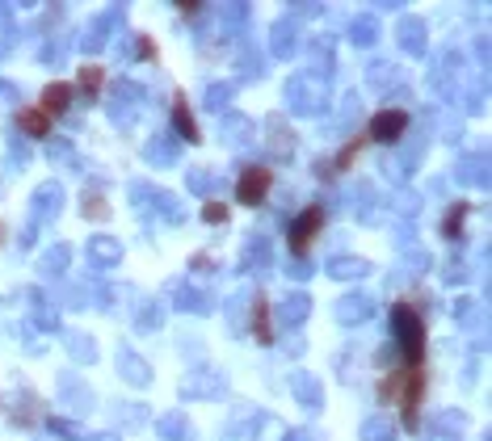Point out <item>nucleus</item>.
Listing matches in <instances>:
<instances>
[{
	"instance_id": "obj_14",
	"label": "nucleus",
	"mask_w": 492,
	"mask_h": 441,
	"mask_svg": "<svg viewBox=\"0 0 492 441\" xmlns=\"http://www.w3.org/2000/svg\"><path fill=\"white\" fill-rule=\"evenodd\" d=\"M169 295H173V307H177V311H198V315H207L210 307H215L207 290H194L186 278H173V282H169Z\"/></svg>"
},
{
	"instance_id": "obj_48",
	"label": "nucleus",
	"mask_w": 492,
	"mask_h": 441,
	"mask_svg": "<svg viewBox=\"0 0 492 441\" xmlns=\"http://www.w3.org/2000/svg\"><path fill=\"white\" fill-rule=\"evenodd\" d=\"M286 273H290L295 282H307V278H312L316 269L307 265V256H290V265H286Z\"/></svg>"
},
{
	"instance_id": "obj_29",
	"label": "nucleus",
	"mask_w": 492,
	"mask_h": 441,
	"mask_svg": "<svg viewBox=\"0 0 492 441\" xmlns=\"http://www.w3.org/2000/svg\"><path fill=\"white\" fill-rule=\"evenodd\" d=\"M173 130H177V143H198V139H202L186 97H173Z\"/></svg>"
},
{
	"instance_id": "obj_3",
	"label": "nucleus",
	"mask_w": 492,
	"mask_h": 441,
	"mask_svg": "<svg viewBox=\"0 0 492 441\" xmlns=\"http://www.w3.org/2000/svg\"><path fill=\"white\" fill-rule=\"evenodd\" d=\"M425 395V370L421 366H400L379 382V399L383 404H400L404 408V425L417 429V404Z\"/></svg>"
},
{
	"instance_id": "obj_4",
	"label": "nucleus",
	"mask_w": 492,
	"mask_h": 441,
	"mask_svg": "<svg viewBox=\"0 0 492 441\" xmlns=\"http://www.w3.org/2000/svg\"><path fill=\"white\" fill-rule=\"evenodd\" d=\"M139 106H143V84H135V80H114L110 97H106V114H110L114 122L131 126L139 118Z\"/></svg>"
},
{
	"instance_id": "obj_31",
	"label": "nucleus",
	"mask_w": 492,
	"mask_h": 441,
	"mask_svg": "<svg viewBox=\"0 0 492 441\" xmlns=\"http://www.w3.org/2000/svg\"><path fill=\"white\" fill-rule=\"evenodd\" d=\"M249 332H253L261 345H274V328H270V307L266 299H249Z\"/></svg>"
},
{
	"instance_id": "obj_55",
	"label": "nucleus",
	"mask_w": 492,
	"mask_h": 441,
	"mask_svg": "<svg viewBox=\"0 0 492 441\" xmlns=\"http://www.w3.org/2000/svg\"><path fill=\"white\" fill-rule=\"evenodd\" d=\"M442 278H446V282H463V278H467V273H463V261H459V256H450V261H446Z\"/></svg>"
},
{
	"instance_id": "obj_41",
	"label": "nucleus",
	"mask_w": 492,
	"mask_h": 441,
	"mask_svg": "<svg viewBox=\"0 0 492 441\" xmlns=\"http://www.w3.org/2000/svg\"><path fill=\"white\" fill-rule=\"evenodd\" d=\"M232 97H236V84H227V80H215V84L207 89V97H202V106H207V110H215V114H223Z\"/></svg>"
},
{
	"instance_id": "obj_22",
	"label": "nucleus",
	"mask_w": 492,
	"mask_h": 441,
	"mask_svg": "<svg viewBox=\"0 0 492 441\" xmlns=\"http://www.w3.org/2000/svg\"><path fill=\"white\" fill-rule=\"evenodd\" d=\"M290 391H295V399H299L307 412H320V408H324V387H320V378H316V374L299 370V374L290 378Z\"/></svg>"
},
{
	"instance_id": "obj_35",
	"label": "nucleus",
	"mask_w": 492,
	"mask_h": 441,
	"mask_svg": "<svg viewBox=\"0 0 492 441\" xmlns=\"http://www.w3.org/2000/svg\"><path fill=\"white\" fill-rule=\"evenodd\" d=\"M433 433L442 441H467L463 433H467V416L463 412H438L433 416Z\"/></svg>"
},
{
	"instance_id": "obj_20",
	"label": "nucleus",
	"mask_w": 492,
	"mask_h": 441,
	"mask_svg": "<svg viewBox=\"0 0 492 441\" xmlns=\"http://www.w3.org/2000/svg\"><path fill=\"white\" fill-rule=\"evenodd\" d=\"M60 395H64V404L72 412H89L97 404L93 391H89V382L80 374H60Z\"/></svg>"
},
{
	"instance_id": "obj_45",
	"label": "nucleus",
	"mask_w": 492,
	"mask_h": 441,
	"mask_svg": "<svg viewBox=\"0 0 492 441\" xmlns=\"http://www.w3.org/2000/svg\"><path fill=\"white\" fill-rule=\"evenodd\" d=\"M190 189L198 193V198H215V193L223 189V181H219V177H210L207 169H194V173H190Z\"/></svg>"
},
{
	"instance_id": "obj_27",
	"label": "nucleus",
	"mask_w": 492,
	"mask_h": 441,
	"mask_svg": "<svg viewBox=\"0 0 492 441\" xmlns=\"http://www.w3.org/2000/svg\"><path fill=\"white\" fill-rule=\"evenodd\" d=\"M455 181L459 185H488V156L484 152H476V156H463L459 169H455Z\"/></svg>"
},
{
	"instance_id": "obj_37",
	"label": "nucleus",
	"mask_w": 492,
	"mask_h": 441,
	"mask_svg": "<svg viewBox=\"0 0 492 441\" xmlns=\"http://www.w3.org/2000/svg\"><path fill=\"white\" fill-rule=\"evenodd\" d=\"M80 215L89 223H106L110 219V202L101 198V189H84V198H80Z\"/></svg>"
},
{
	"instance_id": "obj_11",
	"label": "nucleus",
	"mask_w": 492,
	"mask_h": 441,
	"mask_svg": "<svg viewBox=\"0 0 492 441\" xmlns=\"http://www.w3.org/2000/svg\"><path fill=\"white\" fill-rule=\"evenodd\" d=\"M30 215L34 223H55L64 215V185L60 181H43L30 198Z\"/></svg>"
},
{
	"instance_id": "obj_60",
	"label": "nucleus",
	"mask_w": 492,
	"mask_h": 441,
	"mask_svg": "<svg viewBox=\"0 0 492 441\" xmlns=\"http://www.w3.org/2000/svg\"><path fill=\"white\" fill-rule=\"evenodd\" d=\"M303 349H307L303 345V336H286V353H290V358H299Z\"/></svg>"
},
{
	"instance_id": "obj_47",
	"label": "nucleus",
	"mask_w": 492,
	"mask_h": 441,
	"mask_svg": "<svg viewBox=\"0 0 492 441\" xmlns=\"http://www.w3.org/2000/svg\"><path fill=\"white\" fill-rule=\"evenodd\" d=\"M387 80H396V63L387 59H375L370 67H366V84H375V89H383Z\"/></svg>"
},
{
	"instance_id": "obj_6",
	"label": "nucleus",
	"mask_w": 492,
	"mask_h": 441,
	"mask_svg": "<svg viewBox=\"0 0 492 441\" xmlns=\"http://www.w3.org/2000/svg\"><path fill=\"white\" fill-rule=\"evenodd\" d=\"M320 227H324V206H320V202L316 206H303L299 215L286 223V240H290V252H295V256H303V252H307V244L316 240Z\"/></svg>"
},
{
	"instance_id": "obj_26",
	"label": "nucleus",
	"mask_w": 492,
	"mask_h": 441,
	"mask_svg": "<svg viewBox=\"0 0 492 441\" xmlns=\"http://www.w3.org/2000/svg\"><path fill=\"white\" fill-rule=\"evenodd\" d=\"M307 315H312V295H303V290H295V295H286L278 303V319H282L286 328H299Z\"/></svg>"
},
{
	"instance_id": "obj_34",
	"label": "nucleus",
	"mask_w": 492,
	"mask_h": 441,
	"mask_svg": "<svg viewBox=\"0 0 492 441\" xmlns=\"http://www.w3.org/2000/svg\"><path fill=\"white\" fill-rule=\"evenodd\" d=\"M30 311L43 332H60V311H55V303H51L43 290H30Z\"/></svg>"
},
{
	"instance_id": "obj_10",
	"label": "nucleus",
	"mask_w": 492,
	"mask_h": 441,
	"mask_svg": "<svg viewBox=\"0 0 492 441\" xmlns=\"http://www.w3.org/2000/svg\"><path fill=\"white\" fill-rule=\"evenodd\" d=\"M366 139H375V143H404V139H409V114H404V110H379L375 118H370Z\"/></svg>"
},
{
	"instance_id": "obj_18",
	"label": "nucleus",
	"mask_w": 492,
	"mask_h": 441,
	"mask_svg": "<svg viewBox=\"0 0 492 441\" xmlns=\"http://www.w3.org/2000/svg\"><path fill=\"white\" fill-rule=\"evenodd\" d=\"M89 265L93 269H114V265H123V240H114V236H93L89 240Z\"/></svg>"
},
{
	"instance_id": "obj_52",
	"label": "nucleus",
	"mask_w": 492,
	"mask_h": 441,
	"mask_svg": "<svg viewBox=\"0 0 492 441\" xmlns=\"http://www.w3.org/2000/svg\"><path fill=\"white\" fill-rule=\"evenodd\" d=\"M404 261H409V273H425V269L433 265V261H429V256H425V252H421V248H413V252H409V256H404Z\"/></svg>"
},
{
	"instance_id": "obj_33",
	"label": "nucleus",
	"mask_w": 492,
	"mask_h": 441,
	"mask_svg": "<svg viewBox=\"0 0 492 441\" xmlns=\"http://www.w3.org/2000/svg\"><path fill=\"white\" fill-rule=\"evenodd\" d=\"M67 265H72V248H67V244H51V248L38 256L43 278H60V273H67Z\"/></svg>"
},
{
	"instance_id": "obj_56",
	"label": "nucleus",
	"mask_w": 492,
	"mask_h": 441,
	"mask_svg": "<svg viewBox=\"0 0 492 441\" xmlns=\"http://www.w3.org/2000/svg\"><path fill=\"white\" fill-rule=\"evenodd\" d=\"M202 219H207V223H223V219H227V206H223V202H207V206H202Z\"/></svg>"
},
{
	"instance_id": "obj_43",
	"label": "nucleus",
	"mask_w": 492,
	"mask_h": 441,
	"mask_svg": "<svg viewBox=\"0 0 492 441\" xmlns=\"http://www.w3.org/2000/svg\"><path fill=\"white\" fill-rule=\"evenodd\" d=\"M467 210H472L467 202H455V206H450V215L442 219V236L446 240H463V223H467Z\"/></svg>"
},
{
	"instance_id": "obj_1",
	"label": "nucleus",
	"mask_w": 492,
	"mask_h": 441,
	"mask_svg": "<svg viewBox=\"0 0 492 441\" xmlns=\"http://www.w3.org/2000/svg\"><path fill=\"white\" fill-rule=\"evenodd\" d=\"M387 324H392V345L400 349V362L404 366L425 362V319H421L413 303H396L387 311Z\"/></svg>"
},
{
	"instance_id": "obj_49",
	"label": "nucleus",
	"mask_w": 492,
	"mask_h": 441,
	"mask_svg": "<svg viewBox=\"0 0 492 441\" xmlns=\"http://www.w3.org/2000/svg\"><path fill=\"white\" fill-rule=\"evenodd\" d=\"M47 156L51 160H76V152H72L67 139H47Z\"/></svg>"
},
{
	"instance_id": "obj_23",
	"label": "nucleus",
	"mask_w": 492,
	"mask_h": 441,
	"mask_svg": "<svg viewBox=\"0 0 492 441\" xmlns=\"http://www.w3.org/2000/svg\"><path fill=\"white\" fill-rule=\"evenodd\" d=\"M366 273H370V261L366 256H350V252H341L329 261V278L333 282H362Z\"/></svg>"
},
{
	"instance_id": "obj_5",
	"label": "nucleus",
	"mask_w": 492,
	"mask_h": 441,
	"mask_svg": "<svg viewBox=\"0 0 492 441\" xmlns=\"http://www.w3.org/2000/svg\"><path fill=\"white\" fill-rule=\"evenodd\" d=\"M181 399H227V374L219 366H198L181 378Z\"/></svg>"
},
{
	"instance_id": "obj_30",
	"label": "nucleus",
	"mask_w": 492,
	"mask_h": 441,
	"mask_svg": "<svg viewBox=\"0 0 492 441\" xmlns=\"http://www.w3.org/2000/svg\"><path fill=\"white\" fill-rule=\"evenodd\" d=\"M64 349L72 353L76 366H93L97 362V341L89 332H64Z\"/></svg>"
},
{
	"instance_id": "obj_36",
	"label": "nucleus",
	"mask_w": 492,
	"mask_h": 441,
	"mask_svg": "<svg viewBox=\"0 0 492 441\" xmlns=\"http://www.w3.org/2000/svg\"><path fill=\"white\" fill-rule=\"evenodd\" d=\"M101 67H97V63H84V67H80V80L76 84H72V93H80L84 97V101H97V93H101Z\"/></svg>"
},
{
	"instance_id": "obj_50",
	"label": "nucleus",
	"mask_w": 492,
	"mask_h": 441,
	"mask_svg": "<svg viewBox=\"0 0 492 441\" xmlns=\"http://www.w3.org/2000/svg\"><path fill=\"white\" fill-rule=\"evenodd\" d=\"M396 210H404V215H417V210H421V193H413V189L396 193Z\"/></svg>"
},
{
	"instance_id": "obj_13",
	"label": "nucleus",
	"mask_w": 492,
	"mask_h": 441,
	"mask_svg": "<svg viewBox=\"0 0 492 441\" xmlns=\"http://www.w3.org/2000/svg\"><path fill=\"white\" fill-rule=\"evenodd\" d=\"M266 152H270V160H278V164H290V156H295V130H286L282 118H266Z\"/></svg>"
},
{
	"instance_id": "obj_42",
	"label": "nucleus",
	"mask_w": 492,
	"mask_h": 441,
	"mask_svg": "<svg viewBox=\"0 0 492 441\" xmlns=\"http://www.w3.org/2000/svg\"><path fill=\"white\" fill-rule=\"evenodd\" d=\"M47 429H51V437L55 441H76L80 433H84L76 416H47Z\"/></svg>"
},
{
	"instance_id": "obj_40",
	"label": "nucleus",
	"mask_w": 492,
	"mask_h": 441,
	"mask_svg": "<svg viewBox=\"0 0 492 441\" xmlns=\"http://www.w3.org/2000/svg\"><path fill=\"white\" fill-rule=\"evenodd\" d=\"M400 429L387 416H366L362 421V441H396Z\"/></svg>"
},
{
	"instance_id": "obj_44",
	"label": "nucleus",
	"mask_w": 492,
	"mask_h": 441,
	"mask_svg": "<svg viewBox=\"0 0 492 441\" xmlns=\"http://www.w3.org/2000/svg\"><path fill=\"white\" fill-rule=\"evenodd\" d=\"M375 38H379V26L370 21V17H358L350 26V43L353 47H375Z\"/></svg>"
},
{
	"instance_id": "obj_2",
	"label": "nucleus",
	"mask_w": 492,
	"mask_h": 441,
	"mask_svg": "<svg viewBox=\"0 0 492 441\" xmlns=\"http://www.w3.org/2000/svg\"><path fill=\"white\" fill-rule=\"evenodd\" d=\"M333 101V84L329 76H320L312 67H299V76L286 80V110L299 114V118H316V114L329 110Z\"/></svg>"
},
{
	"instance_id": "obj_46",
	"label": "nucleus",
	"mask_w": 492,
	"mask_h": 441,
	"mask_svg": "<svg viewBox=\"0 0 492 441\" xmlns=\"http://www.w3.org/2000/svg\"><path fill=\"white\" fill-rule=\"evenodd\" d=\"M135 55V59L143 63H156V43L147 38V34H131V43H127V59Z\"/></svg>"
},
{
	"instance_id": "obj_39",
	"label": "nucleus",
	"mask_w": 492,
	"mask_h": 441,
	"mask_svg": "<svg viewBox=\"0 0 492 441\" xmlns=\"http://www.w3.org/2000/svg\"><path fill=\"white\" fill-rule=\"evenodd\" d=\"M160 324H164V299H147L139 307V315H135V328H139V332H156Z\"/></svg>"
},
{
	"instance_id": "obj_19",
	"label": "nucleus",
	"mask_w": 492,
	"mask_h": 441,
	"mask_svg": "<svg viewBox=\"0 0 492 441\" xmlns=\"http://www.w3.org/2000/svg\"><path fill=\"white\" fill-rule=\"evenodd\" d=\"M147 210H156L169 227H181V223H186V206H181V198H177V193H169V189L152 185V193H147Z\"/></svg>"
},
{
	"instance_id": "obj_7",
	"label": "nucleus",
	"mask_w": 492,
	"mask_h": 441,
	"mask_svg": "<svg viewBox=\"0 0 492 441\" xmlns=\"http://www.w3.org/2000/svg\"><path fill=\"white\" fill-rule=\"evenodd\" d=\"M114 26H123V4H110V9L97 17V21H89V30L80 34L76 47L84 51V55H101V51H106V43H110Z\"/></svg>"
},
{
	"instance_id": "obj_9",
	"label": "nucleus",
	"mask_w": 492,
	"mask_h": 441,
	"mask_svg": "<svg viewBox=\"0 0 492 441\" xmlns=\"http://www.w3.org/2000/svg\"><path fill=\"white\" fill-rule=\"evenodd\" d=\"M370 315H375V299H370L366 290H350V295H341V299L333 303V319L341 328H358Z\"/></svg>"
},
{
	"instance_id": "obj_62",
	"label": "nucleus",
	"mask_w": 492,
	"mask_h": 441,
	"mask_svg": "<svg viewBox=\"0 0 492 441\" xmlns=\"http://www.w3.org/2000/svg\"><path fill=\"white\" fill-rule=\"evenodd\" d=\"M84 441H123V433H93V437H84Z\"/></svg>"
},
{
	"instance_id": "obj_51",
	"label": "nucleus",
	"mask_w": 492,
	"mask_h": 441,
	"mask_svg": "<svg viewBox=\"0 0 492 441\" xmlns=\"http://www.w3.org/2000/svg\"><path fill=\"white\" fill-rule=\"evenodd\" d=\"M9 152H13V164H26V160H30V152H26V143H21L17 130H9Z\"/></svg>"
},
{
	"instance_id": "obj_64",
	"label": "nucleus",
	"mask_w": 492,
	"mask_h": 441,
	"mask_svg": "<svg viewBox=\"0 0 492 441\" xmlns=\"http://www.w3.org/2000/svg\"><path fill=\"white\" fill-rule=\"evenodd\" d=\"M0 232H4V227H0Z\"/></svg>"
},
{
	"instance_id": "obj_28",
	"label": "nucleus",
	"mask_w": 492,
	"mask_h": 441,
	"mask_svg": "<svg viewBox=\"0 0 492 441\" xmlns=\"http://www.w3.org/2000/svg\"><path fill=\"white\" fill-rule=\"evenodd\" d=\"M72 84H64V80H55V84H47L43 89V106L38 110L47 114V118H60V114H67V106H72Z\"/></svg>"
},
{
	"instance_id": "obj_61",
	"label": "nucleus",
	"mask_w": 492,
	"mask_h": 441,
	"mask_svg": "<svg viewBox=\"0 0 492 441\" xmlns=\"http://www.w3.org/2000/svg\"><path fill=\"white\" fill-rule=\"evenodd\" d=\"M476 55H480V63H488V34H480V43H476Z\"/></svg>"
},
{
	"instance_id": "obj_32",
	"label": "nucleus",
	"mask_w": 492,
	"mask_h": 441,
	"mask_svg": "<svg viewBox=\"0 0 492 441\" xmlns=\"http://www.w3.org/2000/svg\"><path fill=\"white\" fill-rule=\"evenodd\" d=\"M17 135H21V139H47L51 118L43 110H21L17 114Z\"/></svg>"
},
{
	"instance_id": "obj_63",
	"label": "nucleus",
	"mask_w": 492,
	"mask_h": 441,
	"mask_svg": "<svg viewBox=\"0 0 492 441\" xmlns=\"http://www.w3.org/2000/svg\"><path fill=\"white\" fill-rule=\"evenodd\" d=\"M47 441H55V437H47Z\"/></svg>"
},
{
	"instance_id": "obj_54",
	"label": "nucleus",
	"mask_w": 492,
	"mask_h": 441,
	"mask_svg": "<svg viewBox=\"0 0 492 441\" xmlns=\"http://www.w3.org/2000/svg\"><path fill=\"white\" fill-rule=\"evenodd\" d=\"M240 76H244V80H257V76H261V67H257V55H249V51L240 55Z\"/></svg>"
},
{
	"instance_id": "obj_24",
	"label": "nucleus",
	"mask_w": 492,
	"mask_h": 441,
	"mask_svg": "<svg viewBox=\"0 0 492 441\" xmlns=\"http://www.w3.org/2000/svg\"><path fill=\"white\" fill-rule=\"evenodd\" d=\"M118 374L127 378L131 387H147V382H152V366L143 362L139 353H131L127 345L118 349Z\"/></svg>"
},
{
	"instance_id": "obj_8",
	"label": "nucleus",
	"mask_w": 492,
	"mask_h": 441,
	"mask_svg": "<svg viewBox=\"0 0 492 441\" xmlns=\"http://www.w3.org/2000/svg\"><path fill=\"white\" fill-rule=\"evenodd\" d=\"M270 185H274V177H270L266 164H244L240 177H236V198L244 206H261L266 202V193H270Z\"/></svg>"
},
{
	"instance_id": "obj_53",
	"label": "nucleus",
	"mask_w": 492,
	"mask_h": 441,
	"mask_svg": "<svg viewBox=\"0 0 492 441\" xmlns=\"http://www.w3.org/2000/svg\"><path fill=\"white\" fill-rule=\"evenodd\" d=\"M118 421H131V429H135V425L147 421V408H143V404H135V408H118Z\"/></svg>"
},
{
	"instance_id": "obj_57",
	"label": "nucleus",
	"mask_w": 492,
	"mask_h": 441,
	"mask_svg": "<svg viewBox=\"0 0 492 441\" xmlns=\"http://www.w3.org/2000/svg\"><path fill=\"white\" fill-rule=\"evenodd\" d=\"M17 97H21V89H17L13 80H0V101L9 106V101H17Z\"/></svg>"
},
{
	"instance_id": "obj_21",
	"label": "nucleus",
	"mask_w": 492,
	"mask_h": 441,
	"mask_svg": "<svg viewBox=\"0 0 492 441\" xmlns=\"http://www.w3.org/2000/svg\"><path fill=\"white\" fill-rule=\"evenodd\" d=\"M396 43H400V51H404V55H425V47H429L425 21L404 17V21H400V30H396Z\"/></svg>"
},
{
	"instance_id": "obj_59",
	"label": "nucleus",
	"mask_w": 492,
	"mask_h": 441,
	"mask_svg": "<svg viewBox=\"0 0 492 441\" xmlns=\"http://www.w3.org/2000/svg\"><path fill=\"white\" fill-rule=\"evenodd\" d=\"M396 362V345H383L379 353H375V366H392Z\"/></svg>"
},
{
	"instance_id": "obj_38",
	"label": "nucleus",
	"mask_w": 492,
	"mask_h": 441,
	"mask_svg": "<svg viewBox=\"0 0 492 441\" xmlns=\"http://www.w3.org/2000/svg\"><path fill=\"white\" fill-rule=\"evenodd\" d=\"M223 139L244 147V143L253 139V122H249L244 114H227V118H223Z\"/></svg>"
},
{
	"instance_id": "obj_16",
	"label": "nucleus",
	"mask_w": 492,
	"mask_h": 441,
	"mask_svg": "<svg viewBox=\"0 0 492 441\" xmlns=\"http://www.w3.org/2000/svg\"><path fill=\"white\" fill-rule=\"evenodd\" d=\"M270 55H274V59H295V55H299V30H295V21H290V17L274 21V30H270Z\"/></svg>"
},
{
	"instance_id": "obj_25",
	"label": "nucleus",
	"mask_w": 492,
	"mask_h": 441,
	"mask_svg": "<svg viewBox=\"0 0 492 441\" xmlns=\"http://www.w3.org/2000/svg\"><path fill=\"white\" fill-rule=\"evenodd\" d=\"M156 433H160V441H190L194 437V425H190V416L181 408H173V412H164L156 421Z\"/></svg>"
},
{
	"instance_id": "obj_12",
	"label": "nucleus",
	"mask_w": 492,
	"mask_h": 441,
	"mask_svg": "<svg viewBox=\"0 0 492 441\" xmlns=\"http://www.w3.org/2000/svg\"><path fill=\"white\" fill-rule=\"evenodd\" d=\"M38 395L26 391V387H13V391L0 399V408H4V416H9V425L13 429H30L34 421H38V404H34Z\"/></svg>"
},
{
	"instance_id": "obj_15",
	"label": "nucleus",
	"mask_w": 492,
	"mask_h": 441,
	"mask_svg": "<svg viewBox=\"0 0 492 441\" xmlns=\"http://www.w3.org/2000/svg\"><path fill=\"white\" fill-rule=\"evenodd\" d=\"M270 265H274L270 240L261 236V232H253V236L244 240V248H240V269H244V273H257V269H270Z\"/></svg>"
},
{
	"instance_id": "obj_58",
	"label": "nucleus",
	"mask_w": 492,
	"mask_h": 441,
	"mask_svg": "<svg viewBox=\"0 0 492 441\" xmlns=\"http://www.w3.org/2000/svg\"><path fill=\"white\" fill-rule=\"evenodd\" d=\"M286 441H320V433H316V429H290Z\"/></svg>"
},
{
	"instance_id": "obj_17",
	"label": "nucleus",
	"mask_w": 492,
	"mask_h": 441,
	"mask_svg": "<svg viewBox=\"0 0 492 441\" xmlns=\"http://www.w3.org/2000/svg\"><path fill=\"white\" fill-rule=\"evenodd\" d=\"M177 156H181V143H177V135H169V130L152 135V139H147V147H143V160H147V164H156V169L177 164Z\"/></svg>"
}]
</instances>
